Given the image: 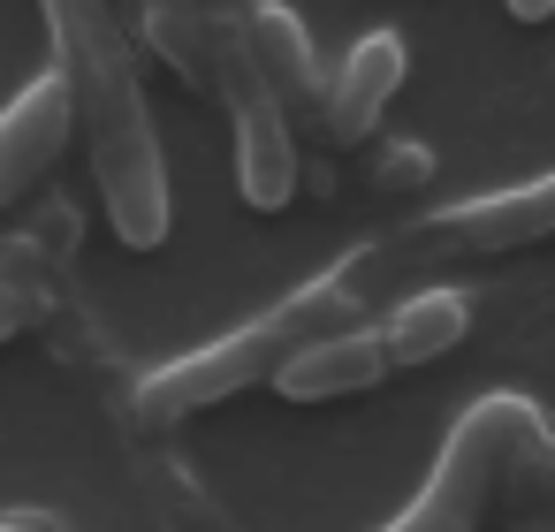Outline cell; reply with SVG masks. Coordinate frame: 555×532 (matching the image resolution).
I'll list each match as a JSON object with an SVG mask.
<instances>
[{"mask_svg": "<svg viewBox=\"0 0 555 532\" xmlns=\"http://www.w3.org/2000/svg\"><path fill=\"white\" fill-rule=\"evenodd\" d=\"M47 39H54V69L77 92V130L92 145L107 229L130 251H160L168 244V160H160L145 85L130 69V39L115 31L100 0H47Z\"/></svg>", "mask_w": 555, "mask_h": 532, "instance_id": "6da1fadb", "label": "cell"}, {"mask_svg": "<svg viewBox=\"0 0 555 532\" xmlns=\"http://www.w3.org/2000/svg\"><path fill=\"white\" fill-rule=\"evenodd\" d=\"M39 312H47V244L16 236L0 244V342H16Z\"/></svg>", "mask_w": 555, "mask_h": 532, "instance_id": "7c38bea8", "label": "cell"}, {"mask_svg": "<svg viewBox=\"0 0 555 532\" xmlns=\"http://www.w3.org/2000/svg\"><path fill=\"white\" fill-rule=\"evenodd\" d=\"M403 69H411V54H403V39H396V31L358 39V47L343 54V69L327 77V100H320L327 138H335V145H365V138H373V122L388 115V100L403 92Z\"/></svg>", "mask_w": 555, "mask_h": 532, "instance_id": "9c48e42d", "label": "cell"}, {"mask_svg": "<svg viewBox=\"0 0 555 532\" xmlns=\"http://www.w3.org/2000/svg\"><path fill=\"white\" fill-rule=\"evenodd\" d=\"M0 532H54V517H0Z\"/></svg>", "mask_w": 555, "mask_h": 532, "instance_id": "9a60e30c", "label": "cell"}, {"mask_svg": "<svg viewBox=\"0 0 555 532\" xmlns=\"http://www.w3.org/2000/svg\"><path fill=\"white\" fill-rule=\"evenodd\" d=\"M547 479H555V433H547L540 403L479 395L456 418V433L434 456L411 509L380 532H479V517L494 502H532V494H547Z\"/></svg>", "mask_w": 555, "mask_h": 532, "instance_id": "3957f363", "label": "cell"}, {"mask_svg": "<svg viewBox=\"0 0 555 532\" xmlns=\"http://www.w3.org/2000/svg\"><path fill=\"white\" fill-rule=\"evenodd\" d=\"M396 365H388V342H380V327H335V335H320V342H305L282 373H274V388L289 395V403H335V395H365V388H380Z\"/></svg>", "mask_w": 555, "mask_h": 532, "instance_id": "30bf717a", "label": "cell"}, {"mask_svg": "<svg viewBox=\"0 0 555 532\" xmlns=\"http://www.w3.org/2000/svg\"><path fill=\"white\" fill-rule=\"evenodd\" d=\"M509 16H517V24H547V16H555V0H509Z\"/></svg>", "mask_w": 555, "mask_h": 532, "instance_id": "4fadbf2b", "label": "cell"}, {"mask_svg": "<svg viewBox=\"0 0 555 532\" xmlns=\"http://www.w3.org/2000/svg\"><path fill=\"white\" fill-rule=\"evenodd\" d=\"M236 47L244 62L267 77V92L282 100V115H320L327 100V77H320V54H312V31L282 9V0H236Z\"/></svg>", "mask_w": 555, "mask_h": 532, "instance_id": "8992f818", "label": "cell"}, {"mask_svg": "<svg viewBox=\"0 0 555 532\" xmlns=\"http://www.w3.org/2000/svg\"><path fill=\"white\" fill-rule=\"evenodd\" d=\"M434 236L456 251H525L555 236V176L509 183V191H479L434 213Z\"/></svg>", "mask_w": 555, "mask_h": 532, "instance_id": "52a82bcc", "label": "cell"}, {"mask_svg": "<svg viewBox=\"0 0 555 532\" xmlns=\"http://www.w3.org/2000/svg\"><path fill=\"white\" fill-rule=\"evenodd\" d=\"M69 130H77V92H69L62 69H54V77H31V85L9 100V115H0V213H9V206L69 153Z\"/></svg>", "mask_w": 555, "mask_h": 532, "instance_id": "5b68a950", "label": "cell"}, {"mask_svg": "<svg viewBox=\"0 0 555 532\" xmlns=\"http://www.w3.org/2000/svg\"><path fill=\"white\" fill-rule=\"evenodd\" d=\"M236 9V0H229ZM221 107L236 122V198L251 213H282L297 198V138H289V115L282 100L267 92V77L244 62V47H229V69H221Z\"/></svg>", "mask_w": 555, "mask_h": 532, "instance_id": "277c9868", "label": "cell"}, {"mask_svg": "<svg viewBox=\"0 0 555 532\" xmlns=\"http://www.w3.org/2000/svg\"><path fill=\"white\" fill-rule=\"evenodd\" d=\"M517 532H555V494H547L540 509H525V524H517Z\"/></svg>", "mask_w": 555, "mask_h": 532, "instance_id": "5bb4252c", "label": "cell"}, {"mask_svg": "<svg viewBox=\"0 0 555 532\" xmlns=\"http://www.w3.org/2000/svg\"><path fill=\"white\" fill-rule=\"evenodd\" d=\"M464 327H472V297H464V289H418V297H403V304L380 320V342H388V365L411 373V365L449 358V350L464 342Z\"/></svg>", "mask_w": 555, "mask_h": 532, "instance_id": "8fae6325", "label": "cell"}, {"mask_svg": "<svg viewBox=\"0 0 555 532\" xmlns=\"http://www.w3.org/2000/svg\"><path fill=\"white\" fill-rule=\"evenodd\" d=\"M350 320H365L358 267H335V274L305 282V289H289L282 304H267L259 320H244L236 335H221V342H206V350L145 373L138 395H130V411H138V426L168 433V426H183V418H198V411H214V403H229L244 388H274V373L305 342H320V335H335Z\"/></svg>", "mask_w": 555, "mask_h": 532, "instance_id": "7a4b0ae2", "label": "cell"}, {"mask_svg": "<svg viewBox=\"0 0 555 532\" xmlns=\"http://www.w3.org/2000/svg\"><path fill=\"white\" fill-rule=\"evenodd\" d=\"M138 31L191 92L221 100V69H229V47H236V9L229 0H145Z\"/></svg>", "mask_w": 555, "mask_h": 532, "instance_id": "ba28073f", "label": "cell"}]
</instances>
